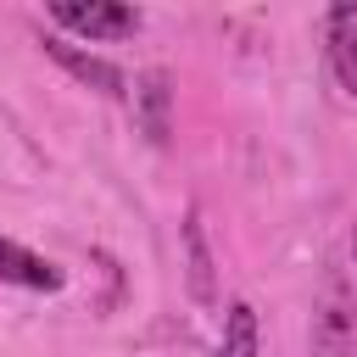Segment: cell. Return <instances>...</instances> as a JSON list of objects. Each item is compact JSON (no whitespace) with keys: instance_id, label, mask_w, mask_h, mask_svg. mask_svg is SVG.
<instances>
[{"instance_id":"7a4b0ae2","label":"cell","mask_w":357,"mask_h":357,"mask_svg":"<svg viewBox=\"0 0 357 357\" xmlns=\"http://www.w3.org/2000/svg\"><path fill=\"white\" fill-rule=\"evenodd\" d=\"M312 357H351V307H346V284L340 273H329L318 318H312Z\"/></svg>"},{"instance_id":"3957f363","label":"cell","mask_w":357,"mask_h":357,"mask_svg":"<svg viewBox=\"0 0 357 357\" xmlns=\"http://www.w3.org/2000/svg\"><path fill=\"white\" fill-rule=\"evenodd\" d=\"M134 117H139L151 145H167V134H173V84H167L162 67L134 78Z\"/></svg>"},{"instance_id":"6da1fadb","label":"cell","mask_w":357,"mask_h":357,"mask_svg":"<svg viewBox=\"0 0 357 357\" xmlns=\"http://www.w3.org/2000/svg\"><path fill=\"white\" fill-rule=\"evenodd\" d=\"M50 17L84 39H128L139 28V11L123 0H50Z\"/></svg>"},{"instance_id":"ba28073f","label":"cell","mask_w":357,"mask_h":357,"mask_svg":"<svg viewBox=\"0 0 357 357\" xmlns=\"http://www.w3.org/2000/svg\"><path fill=\"white\" fill-rule=\"evenodd\" d=\"M218 357H257V312L245 301L229 307L223 318V340H218Z\"/></svg>"},{"instance_id":"277c9868","label":"cell","mask_w":357,"mask_h":357,"mask_svg":"<svg viewBox=\"0 0 357 357\" xmlns=\"http://www.w3.org/2000/svg\"><path fill=\"white\" fill-rule=\"evenodd\" d=\"M45 50H50V56L78 78V84H89L95 95H112V100H117V95H128V89H123V73H117L112 61H100V56H89V50H78V45H67V39H45Z\"/></svg>"},{"instance_id":"9c48e42d","label":"cell","mask_w":357,"mask_h":357,"mask_svg":"<svg viewBox=\"0 0 357 357\" xmlns=\"http://www.w3.org/2000/svg\"><path fill=\"white\" fill-rule=\"evenodd\" d=\"M351 262H357V229H351Z\"/></svg>"},{"instance_id":"52a82bcc","label":"cell","mask_w":357,"mask_h":357,"mask_svg":"<svg viewBox=\"0 0 357 357\" xmlns=\"http://www.w3.org/2000/svg\"><path fill=\"white\" fill-rule=\"evenodd\" d=\"M184 262H190V296L195 301H218V284H212V251H206V229H201V212L184 218Z\"/></svg>"},{"instance_id":"5b68a950","label":"cell","mask_w":357,"mask_h":357,"mask_svg":"<svg viewBox=\"0 0 357 357\" xmlns=\"http://www.w3.org/2000/svg\"><path fill=\"white\" fill-rule=\"evenodd\" d=\"M329 67L346 95H357V0H340L329 11Z\"/></svg>"},{"instance_id":"8992f818","label":"cell","mask_w":357,"mask_h":357,"mask_svg":"<svg viewBox=\"0 0 357 357\" xmlns=\"http://www.w3.org/2000/svg\"><path fill=\"white\" fill-rule=\"evenodd\" d=\"M0 279L22 284V290H61V268L45 262L39 251L17 245V240H0Z\"/></svg>"}]
</instances>
